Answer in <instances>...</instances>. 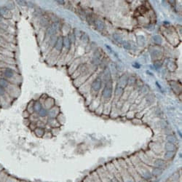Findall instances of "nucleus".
Listing matches in <instances>:
<instances>
[{"mask_svg": "<svg viewBox=\"0 0 182 182\" xmlns=\"http://www.w3.org/2000/svg\"><path fill=\"white\" fill-rule=\"evenodd\" d=\"M136 170L137 171L138 174L140 176L141 178L143 179L144 181H150L153 178L152 176L150 170L147 168L146 167L143 166V165H139L136 168Z\"/></svg>", "mask_w": 182, "mask_h": 182, "instance_id": "1", "label": "nucleus"}, {"mask_svg": "<svg viewBox=\"0 0 182 182\" xmlns=\"http://www.w3.org/2000/svg\"><path fill=\"white\" fill-rule=\"evenodd\" d=\"M112 93V85L111 80L106 82L105 87L103 90V97L106 100H108L111 98Z\"/></svg>", "mask_w": 182, "mask_h": 182, "instance_id": "2", "label": "nucleus"}, {"mask_svg": "<svg viewBox=\"0 0 182 182\" xmlns=\"http://www.w3.org/2000/svg\"><path fill=\"white\" fill-rule=\"evenodd\" d=\"M58 29H59V23H53L47 29V32H46L47 35L48 37H52V36L55 35V34L58 32Z\"/></svg>", "mask_w": 182, "mask_h": 182, "instance_id": "3", "label": "nucleus"}, {"mask_svg": "<svg viewBox=\"0 0 182 182\" xmlns=\"http://www.w3.org/2000/svg\"><path fill=\"white\" fill-rule=\"evenodd\" d=\"M98 175L99 178L101 179V181L102 182H112L111 179L109 178V175L107 170H101L98 173H97Z\"/></svg>", "mask_w": 182, "mask_h": 182, "instance_id": "4", "label": "nucleus"}, {"mask_svg": "<svg viewBox=\"0 0 182 182\" xmlns=\"http://www.w3.org/2000/svg\"><path fill=\"white\" fill-rule=\"evenodd\" d=\"M0 15L2 17V18L5 19H10L12 17V14L9 10L6 7H0Z\"/></svg>", "mask_w": 182, "mask_h": 182, "instance_id": "5", "label": "nucleus"}, {"mask_svg": "<svg viewBox=\"0 0 182 182\" xmlns=\"http://www.w3.org/2000/svg\"><path fill=\"white\" fill-rule=\"evenodd\" d=\"M120 175L122 177V182H136L134 179L131 176L128 170L125 173L122 171V173H120Z\"/></svg>", "mask_w": 182, "mask_h": 182, "instance_id": "6", "label": "nucleus"}, {"mask_svg": "<svg viewBox=\"0 0 182 182\" xmlns=\"http://www.w3.org/2000/svg\"><path fill=\"white\" fill-rule=\"evenodd\" d=\"M150 171L152 177L158 178V177H160V176L163 175V172H164V169L160 168H157V167H153L152 169Z\"/></svg>", "mask_w": 182, "mask_h": 182, "instance_id": "7", "label": "nucleus"}, {"mask_svg": "<svg viewBox=\"0 0 182 182\" xmlns=\"http://www.w3.org/2000/svg\"><path fill=\"white\" fill-rule=\"evenodd\" d=\"M154 167H157V168H163L165 169L166 168V161L163 159H156L154 161L153 163Z\"/></svg>", "mask_w": 182, "mask_h": 182, "instance_id": "8", "label": "nucleus"}, {"mask_svg": "<svg viewBox=\"0 0 182 182\" xmlns=\"http://www.w3.org/2000/svg\"><path fill=\"white\" fill-rule=\"evenodd\" d=\"M101 83H102V82H101V80L99 77L96 78V80L93 82V83H92V85H91L92 89H93L94 91H96V92L99 91L100 89H101Z\"/></svg>", "mask_w": 182, "mask_h": 182, "instance_id": "9", "label": "nucleus"}, {"mask_svg": "<svg viewBox=\"0 0 182 182\" xmlns=\"http://www.w3.org/2000/svg\"><path fill=\"white\" fill-rule=\"evenodd\" d=\"M4 77H5V79H11L14 77V74H15V72L14 71L10 69V68H6L3 71Z\"/></svg>", "mask_w": 182, "mask_h": 182, "instance_id": "10", "label": "nucleus"}, {"mask_svg": "<svg viewBox=\"0 0 182 182\" xmlns=\"http://www.w3.org/2000/svg\"><path fill=\"white\" fill-rule=\"evenodd\" d=\"M64 46V43H63V37H58L56 43L55 45V50L57 51H61L62 48Z\"/></svg>", "mask_w": 182, "mask_h": 182, "instance_id": "11", "label": "nucleus"}, {"mask_svg": "<svg viewBox=\"0 0 182 182\" xmlns=\"http://www.w3.org/2000/svg\"><path fill=\"white\" fill-rule=\"evenodd\" d=\"M58 114H59V109L57 107H53L50 111H48V115L50 116V118H55L58 116Z\"/></svg>", "mask_w": 182, "mask_h": 182, "instance_id": "12", "label": "nucleus"}, {"mask_svg": "<svg viewBox=\"0 0 182 182\" xmlns=\"http://www.w3.org/2000/svg\"><path fill=\"white\" fill-rule=\"evenodd\" d=\"M175 156V152L173 151H167L164 154V160H170Z\"/></svg>", "mask_w": 182, "mask_h": 182, "instance_id": "13", "label": "nucleus"}, {"mask_svg": "<svg viewBox=\"0 0 182 182\" xmlns=\"http://www.w3.org/2000/svg\"><path fill=\"white\" fill-rule=\"evenodd\" d=\"M71 42V41L70 37H67V36L63 37V43H64V46L65 47V48H66V49H69V48H70Z\"/></svg>", "mask_w": 182, "mask_h": 182, "instance_id": "14", "label": "nucleus"}, {"mask_svg": "<svg viewBox=\"0 0 182 182\" xmlns=\"http://www.w3.org/2000/svg\"><path fill=\"white\" fill-rule=\"evenodd\" d=\"M42 108V103L39 102V101H36V102L34 103V105H33V110H34V112H36V113H38V112L41 110Z\"/></svg>", "mask_w": 182, "mask_h": 182, "instance_id": "15", "label": "nucleus"}, {"mask_svg": "<svg viewBox=\"0 0 182 182\" xmlns=\"http://www.w3.org/2000/svg\"><path fill=\"white\" fill-rule=\"evenodd\" d=\"M165 149L166 151H173L175 152L176 150V146L175 144L170 143V142H167L166 144H165Z\"/></svg>", "mask_w": 182, "mask_h": 182, "instance_id": "16", "label": "nucleus"}, {"mask_svg": "<svg viewBox=\"0 0 182 182\" xmlns=\"http://www.w3.org/2000/svg\"><path fill=\"white\" fill-rule=\"evenodd\" d=\"M34 133H35L37 136H38V137H42V136H43L44 134H45V130H44V128H38V127H37V128L34 129Z\"/></svg>", "mask_w": 182, "mask_h": 182, "instance_id": "17", "label": "nucleus"}, {"mask_svg": "<svg viewBox=\"0 0 182 182\" xmlns=\"http://www.w3.org/2000/svg\"><path fill=\"white\" fill-rule=\"evenodd\" d=\"M127 83H128V78L125 76H123V77H121V78L119 79L118 86L123 87H125Z\"/></svg>", "mask_w": 182, "mask_h": 182, "instance_id": "18", "label": "nucleus"}, {"mask_svg": "<svg viewBox=\"0 0 182 182\" xmlns=\"http://www.w3.org/2000/svg\"><path fill=\"white\" fill-rule=\"evenodd\" d=\"M95 25L97 27V29L99 30H103L104 29V23L101 20H95Z\"/></svg>", "mask_w": 182, "mask_h": 182, "instance_id": "19", "label": "nucleus"}, {"mask_svg": "<svg viewBox=\"0 0 182 182\" xmlns=\"http://www.w3.org/2000/svg\"><path fill=\"white\" fill-rule=\"evenodd\" d=\"M37 114H38V115L40 117H46L47 116H48V110L42 107L41 110Z\"/></svg>", "mask_w": 182, "mask_h": 182, "instance_id": "20", "label": "nucleus"}, {"mask_svg": "<svg viewBox=\"0 0 182 182\" xmlns=\"http://www.w3.org/2000/svg\"><path fill=\"white\" fill-rule=\"evenodd\" d=\"M0 86L6 88L9 86V82L5 78H0Z\"/></svg>", "mask_w": 182, "mask_h": 182, "instance_id": "21", "label": "nucleus"}, {"mask_svg": "<svg viewBox=\"0 0 182 182\" xmlns=\"http://www.w3.org/2000/svg\"><path fill=\"white\" fill-rule=\"evenodd\" d=\"M58 37L55 35H53L50 37V44L51 46H55V43H56V41H57Z\"/></svg>", "mask_w": 182, "mask_h": 182, "instance_id": "22", "label": "nucleus"}, {"mask_svg": "<svg viewBox=\"0 0 182 182\" xmlns=\"http://www.w3.org/2000/svg\"><path fill=\"white\" fill-rule=\"evenodd\" d=\"M153 40L154 42L157 43V44H161L162 43V38L159 35H155L153 37Z\"/></svg>", "mask_w": 182, "mask_h": 182, "instance_id": "23", "label": "nucleus"}, {"mask_svg": "<svg viewBox=\"0 0 182 182\" xmlns=\"http://www.w3.org/2000/svg\"><path fill=\"white\" fill-rule=\"evenodd\" d=\"M110 76H111V75H110V72H109V69H106L105 72H104V76H103L106 82H108V81H109V80H111V79H110Z\"/></svg>", "mask_w": 182, "mask_h": 182, "instance_id": "24", "label": "nucleus"}, {"mask_svg": "<svg viewBox=\"0 0 182 182\" xmlns=\"http://www.w3.org/2000/svg\"><path fill=\"white\" fill-rule=\"evenodd\" d=\"M152 58H157L160 56V55H161V52L160 51V50H152Z\"/></svg>", "mask_w": 182, "mask_h": 182, "instance_id": "25", "label": "nucleus"}, {"mask_svg": "<svg viewBox=\"0 0 182 182\" xmlns=\"http://www.w3.org/2000/svg\"><path fill=\"white\" fill-rule=\"evenodd\" d=\"M122 44L123 48H125V49H126V50H130L131 48V44H130V42H127V41H122Z\"/></svg>", "mask_w": 182, "mask_h": 182, "instance_id": "26", "label": "nucleus"}, {"mask_svg": "<svg viewBox=\"0 0 182 182\" xmlns=\"http://www.w3.org/2000/svg\"><path fill=\"white\" fill-rule=\"evenodd\" d=\"M40 23L42 24V26H46L48 25V19L45 17H42L40 20Z\"/></svg>", "mask_w": 182, "mask_h": 182, "instance_id": "27", "label": "nucleus"}, {"mask_svg": "<svg viewBox=\"0 0 182 182\" xmlns=\"http://www.w3.org/2000/svg\"><path fill=\"white\" fill-rule=\"evenodd\" d=\"M167 141H168V142L174 144L176 141V138L174 137V136H168L167 137Z\"/></svg>", "mask_w": 182, "mask_h": 182, "instance_id": "28", "label": "nucleus"}, {"mask_svg": "<svg viewBox=\"0 0 182 182\" xmlns=\"http://www.w3.org/2000/svg\"><path fill=\"white\" fill-rule=\"evenodd\" d=\"M113 37H114V39H115L117 42H122V37H120V36L119 35V34H113Z\"/></svg>", "mask_w": 182, "mask_h": 182, "instance_id": "29", "label": "nucleus"}, {"mask_svg": "<svg viewBox=\"0 0 182 182\" xmlns=\"http://www.w3.org/2000/svg\"><path fill=\"white\" fill-rule=\"evenodd\" d=\"M122 87L118 86L117 87V89H116L115 94H116V96H120L122 95Z\"/></svg>", "mask_w": 182, "mask_h": 182, "instance_id": "30", "label": "nucleus"}, {"mask_svg": "<svg viewBox=\"0 0 182 182\" xmlns=\"http://www.w3.org/2000/svg\"><path fill=\"white\" fill-rule=\"evenodd\" d=\"M144 42H145V40H144V37H142V36H139V37H138V44H139V45H144Z\"/></svg>", "mask_w": 182, "mask_h": 182, "instance_id": "31", "label": "nucleus"}, {"mask_svg": "<svg viewBox=\"0 0 182 182\" xmlns=\"http://www.w3.org/2000/svg\"><path fill=\"white\" fill-rule=\"evenodd\" d=\"M6 42L2 37H0V46L1 47H6Z\"/></svg>", "mask_w": 182, "mask_h": 182, "instance_id": "32", "label": "nucleus"}, {"mask_svg": "<svg viewBox=\"0 0 182 182\" xmlns=\"http://www.w3.org/2000/svg\"><path fill=\"white\" fill-rule=\"evenodd\" d=\"M134 82H135L134 77H129V78L128 79V83H129L130 85H133Z\"/></svg>", "mask_w": 182, "mask_h": 182, "instance_id": "33", "label": "nucleus"}, {"mask_svg": "<svg viewBox=\"0 0 182 182\" xmlns=\"http://www.w3.org/2000/svg\"><path fill=\"white\" fill-rule=\"evenodd\" d=\"M81 39H82V40L84 41V42H87L88 40V36H87L86 34H83V35L82 36Z\"/></svg>", "mask_w": 182, "mask_h": 182, "instance_id": "34", "label": "nucleus"}, {"mask_svg": "<svg viewBox=\"0 0 182 182\" xmlns=\"http://www.w3.org/2000/svg\"><path fill=\"white\" fill-rule=\"evenodd\" d=\"M17 3L21 5V6H26L27 3H26V1H17Z\"/></svg>", "mask_w": 182, "mask_h": 182, "instance_id": "35", "label": "nucleus"}, {"mask_svg": "<svg viewBox=\"0 0 182 182\" xmlns=\"http://www.w3.org/2000/svg\"><path fill=\"white\" fill-rule=\"evenodd\" d=\"M5 93V89L2 87L0 86V96H2L4 95Z\"/></svg>", "mask_w": 182, "mask_h": 182, "instance_id": "36", "label": "nucleus"}, {"mask_svg": "<svg viewBox=\"0 0 182 182\" xmlns=\"http://www.w3.org/2000/svg\"><path fill=\"white\" fill-rule=\"evenodd\" d=\"M154 66H155V67H156V68H157V69H159V68L161 67L162 64H160V62H157V63H155V64H154Z\"/></svg>", "mask_w": 182, "mask_h": 182, "instance_id": "37", "label": "nucleus"}, {"mask_svg": "<svg viewBox=\"0 0 182 182\" xmlns=\"http://www.w3.org/2000/svg\"><path fill=\"white\" fill-rule=\"evenodd\" d=\"M58 4H65V2H64V1H63V0H60V1H57Z\"/></svg>", "mask_w": 182, "mask_h": 182, "instance_id": "38", "label": "nucleus"}, {"mask_svg": "<svg viewBox=\"0 0 182 182\" xmlns=\"http://www.w3.org/2000/svg\"><path fill=\"white\" fill-rule=\"evenodd\" d=\"M2 20H3V18H2V17L0 15V23L2 22Z\"/></svg>", "mask_w": 182, "mask_h": 182, "instance_id": "39", "label": "nucleus"}]
</instances>
